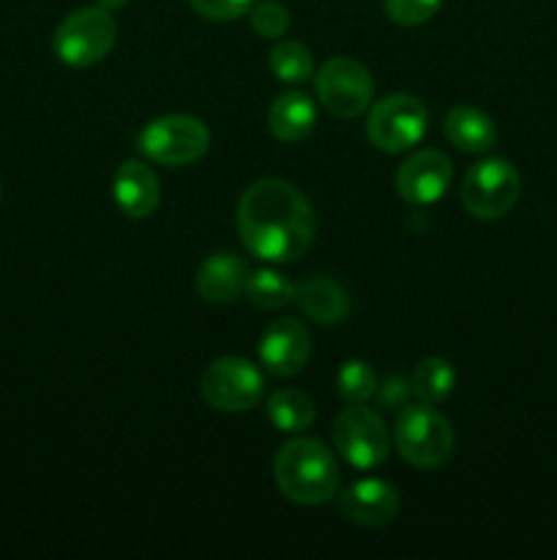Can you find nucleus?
I'll list each match as a JSON object with an SVG mask.
<instances>
[{"mask_svg": "<svg viewBox=\"0 0 557 560\" xmlns=\"http://www.w3.org/2000/svg\"><path fill=\"white\" fill-rule=\"evenodd\" d=\"M0 197H3V186H0Z\"/></svg>", "mask_w": 557, "mask_h": 560, "instance_id": "c85d7f7f", "label": "nucleus"}, {"mask_svg": "<svg viewBox=\"0 0 557 560\" xmlns=\"http://www.w3.org/2000/svg\"><path fill=\"white\" fill-rule=\"evenodd\" d=\"M295 288L298 284L289 282L284 273L273 271V268H260V271H251L246 279L244 295L249 299V304H254L257 310H284L287 304L295 301Z\"/></svg>", "mask_w": 557, "mask_h": 560, "instance_id": "412c9836", "label": "nucleus"}, {"mask_svg": "<svg viewBox=\"0 0 557 560\" xmlns=\"http://www.w3.org/2000/svg\"><path fill=\"white\" fill-rule=\"evenodd\" d=\"M317 107L304 91H284L268 109V129L278 142H300L315 131Z\"/></svg>", "mask_w": 557, "mask_h": 560, "instance_id": "dca6fc26", "label": "nucleus"}, {"mask_svg": "<svg viewBox=\"0 0 557 560\" xmlns=\"http://www.w3.org/2000/svg\"><path fill=\"white\" fill-rule=\"evenodd\" d=\"M126 3H129V0H96V5H102V9H107V11L123 9Z\"/></svg>", "mask_w": 557, "mask_h": 560, "instance_id": "cd10ccee", "label": "nucleus"}, {"mask_svg": "<svg viewBox=\"0 0 557 560\" xmlns=\"http://www.w3.org/2000/svg\"><path fill=\"white\" fill-rule=\"evenodd\" d=\"M410 388L418 397V402L437 405L442 399H448L457 388V370L448 359H424L410 375Z\"/></svg>", "mask_w": 557, "mask_h": 560, "instance_id": "aec40b11", "label": "nucleus"}, {"mask_svg": "<svg viewBox=\"0 0 557 560\" xmlns=\"http://www.w3.org/2000/svg\"><path fill=\"white\" fill-rule=\"evenodd\" d=\"M393 443L404 463L431 470L442 468L453 457L457 435L446 416L437 413L429 402H407L393 424Z\"/></svg>", "mask_w": 557, "mask_h": 560, "instance_id": "7ed1b4c3", "label": "nucleus"}, {"mask_svg": "<svg viewBox=\"0 0 557 560\" xmlns=\"http://www.w3.org/2000/svg\"><path fill=\"white\" fill-rule=\"evenodd\" d=\"M442 0H382L388 20L402 27H418L440 11Z\"/></svg>", "mask_w": 557, "mask_h": 560, "instance_id": "b1692460", "label": "nucleus"}, {"mask_svg": "<svg viewBox=\"0 0 557 560\" xmlns=\"http://www.w3.org/2000/svg\"><path fill=\"white\" fill-rule=\"evenodd\" d=\"M522 195V175L508 159H484L462 180V206L470 217L495 222L508 217Z\"/></svg>", "mask_w": 557, "mask_h": 560, "instance_id": "423d86ee", "label": "nucleus"}, {"mask_svg": "<svg viewBox=\"0 0 557 560\" xmlns=\"http://www.w3.org/2000/svg\"><path fill=\"white\" fill-rule=\"evenodd\" d=\"M273 481L287 501L298 506H322L342 487V470L325 443L295 438L276 452Z\"/></svg>", "mask_w": 557, "mask_h": 560, "instance_id": "f03ea898", "label": "nucleus"}, {"mask_svg": "<svg viewBox=\"0 0 557 560\" xmlns=\"http://www.w3.org/2000/svg\"><path fill=\"white\" fill-rule=\"evenodd\" d=\"M118 42V22L102 5H82L71 11L52 36V49L58 60L71 69L96 66L112 52Z\"/></svg>", "mask_w": 557, "mask_h": 560, "instance_id": "20e7f679", "label": "nucleus"}, {"mask_svg": "<svg viewBox=\"0 0 557 560\" xmlns=\"http://www.w3.org/2000/svg\"><path fill=\"white\" fill-rule=\"evenodd\" d=\"M410 394H413V388H410V381H404V377L399 375H388L386 381L377 383V405L380 408H404L410 399Z\"/></svg>", "mask_w": 557, "mask_h": 560, "instance_id": "bb28decb", "label": "nucleus"}, {"mask_svg": "<svg viewBox=\"0 0 557 560\" xmlns=\"http://www.w3.org/2000/svg\"><path fill=\"white\" fill-rule=\"evenodd\" d=\"M315 91L322 107L336 118H358L371 107L375 82L369 69L355 58H331L315 74Z\"/></svg>", "mask_w": 557, "mask_h": 560, "instance_id": "9d476101", "label": "nucleus"}, {"mask_svg": "<svg viewBox=\"0 0 557 560\" xmlns=\"http://www.w3.org/2000/svg\"><path fill=\"white\" fill-rule=\"evenodd\" d=\"M251 27L265 38H282L289 31V11L278 0H260L249 11Z\"/></svg>", "mask_w": 557, "mask_h": 560, "instance_id": "393cba45", "label": "nucleus"}, {"mask_svg": "<svg viewBox=\"0 0 557 560\" xmlns=\"http://www.w3.org/2000/svg\"><path fill=\"white\" fill-rule=\"evenodd\" d=\"M336 392L347 405H366L377 392V375L366 361H347L336 375Z\"/></svg>", "mask_w": 557, "mask_h": 560, "instance_id": "5701e85b", "label": "nucleus"}, {"mask_svg": "<svg viewBox=\"0 0 557 560\" xmlns=\"http://www.w3.org/2000/svg\"><path fill=\"white\" fill-rule=\"evenodd\" d=\"M257 355L271 375L295 377L309 364L311 337L298 317H278L262 331Z\"/></svg>", "mask_w": 557, "mask_h": 560, "instance_id": "9b49d317", "label": "nucleus"}, {"mask_svg": "<svg viewBox=\"0 0 557 560\" xmlns=\"http://www.w3.org/2000/svg\"><path fill=\"white\" fill-rule=\"evenodd\" d=\"M295 301L309 320L320 326H336L349 315V295L328 277H309L295 288Z\"/></svg>", "mask_w": 557, "mask_h": 560, "instance_id": "f3484780", "label": "nucleus"}, {"mask_svg": "<svg viewBox=\"0 0 557 560\" xmlns=\"http://www.w3.org/2000/svg\"><path fill=\"white\" fill-rule=\"evenodd\" d=\"M257 0H189L194 14L211 22H233L238 16L249 14Z\"/></svg>", "mask_w": 557, "mask_h": 560, "instance_id": "a878e982", "label": "nucleus"}, {"mask_svg": "<svg viewBox=\"0 0 557 560\" xmlns=\"http://www.w3.org/2000/svg\"><path fill=\"white\" fill-rule=\"evenodd\" d=\"M453 178V164L437 148L413 153L402 167L396 170V191L410 206H435L442 200Z\"/></svg>", "mask_w": 557, "mask_h": 560, "instance_id": "f8f14e48", "label": "nucleus"}, {"mask_svg": "<svg viewBox=\"0 0 557 560\" xmlns=\"http://www.w3.org/2000/svg\"><path fill=\"white\" fill-rule=\"evenodd\" d=\"M399 506H402L399 490L382 479L353 481L342 492V501H339L344 520L360 525V528H380V525H388L399 514Z\"/></svg>", "mask_w": 557, "mask_h": 560, "instance_id": "ddd939ff", "label": "nucleus"}, {"mask_svg": "<svg viewBox=\"0 0 557 560\" xmlns=\"http://www.w3.org/2000/svg\"><path fill=\"white\" fill-rule=\"evenodd\" d=\"M200 392L213 410L246 413V410L260 405L262 392H265V377L249 359L224 355L208 366L200 381Z\"/></svg>", "mask_w": 557, "mask_h": 560, "instance_id": "6e6552de", "label": "nucleus"}, {"mask_svg": "<svg viewBox=\"0 0 557 560\" xmlns=\"http://www.w3.org/2000/svg\"><path fill=\"white\" fill-rule=\"evenodd\" d=\"M268 419L278 432L287 435H300V432L311 430L317 419V408L311 402L309 394L298 392V388H278L268 399Z\"/></svg>", "mask_w": 557, "mask_h": 560, "instance_id": "6ab92c4d", "label": "nucleus"}, {"mask_svg": "<svg viewBox=\"0 0 557 560\" xmlns=\"http://www.w3.org/2000/svg\"><path fill=\"white\" fill-rule=\"evenodd\" d=\"M268 66H271L273 77L287 85H300L315 74V58H311L309 47L293 38H276L271 55H268Z\"/></svg>", "mask_w": 557, "mask_h": 560, "instance_id": "4be33fe9", "label": "nucleus"}, {"mask_svg": "<svg viewBox=\"0 0 557 560\" xmlns=\"http://www.w3.org/2000/svg\"><path fill=\"white\" fill-rule=\"evenodd\" d=\"M429 129V113L424 102L410 93H391L369 107L366 137L382 153L410 151L424 140Z\"/></svg>", "mask_w": 557, "mask_h": 560, "instance_id": "0eeeda50", "label": "nucleus"}, {"mask_svg": "<svg viewBox=\"0 0 557 560\" xmlns=\"http://www.w3.org/2000/svg\"><path fill=\"white\" fill-rule=\"evenodd\" d=\"M333 446L347 465L371 470L386 463L391 435L375 410L366 405H349L333 421Z\"/></svg>", "mask_w": 557, "mask_h": 560, "instance_id": "1a4fd4ad", "label": "nucleus"}, {"mask_svg": "<svg viewBox=\"0 0 557 560\" xmlns=\"http://www.w3.org/2000/svg\"><path fill=\"white\" fill-rule=\"evenodd\" d=\"M112 195L120 211L129 219H147L162 202V184L145 162L129 159L112 178Z\"/></svg>", "mask_w": 557, "mask_h": 560, "instance_id": "4468645a", "label": "nucleus"}, {"mask_svg": "<svg viewBox=\"0 0 557 560\" xmlns=\"http://www.w3.org/2000/svg\"><path fill=\"white\" fill-rule=\"evenodd\" d=\"M249 273L244 257L233 255V252H216L197 271V293L208 304H229L244 293Z\"/></svg>", "mask_w": 557, "mask_h": 560, "instance_id": "2eb2a0df", "label": "nucleus"}, {"mask_svg": "<svg viewBox=\"0 0 557 560\" xmlns=\"http://www.w3.org/2000/svg\"><path fill=\"white\" fill-rule=\"evenodd\" d=\"M240 241L265 262H295L315 244L317 219L309 200L282 178H260L240 195Z\"/></svg>", "mask_w": 557, "mask_h": 560, "instance_id": "f257e3e1", "label": "nucleus"}, {"mask_svg": "<svg viewBox=\"0 0 557 560\" xmlns=\"http://www.w3.org/2000/svg\"><path fill=\"white\" fill-rule=\"evenodd\" d=\"M446 137L462 153H486L497 142V126L484 109L462 104L446 115Z\"/></svg>", "mask_w": 557, "mask_h": 560, "instance_id": "a211bd4d", "label": "nucleus"}, {"mask_svg": "<svg viewBox=\"0 0 557 560\" xmlns=\"http://www.w3.org/2000/svg\"><path fill=\"white\" fill-rule=\"evenodd\" d=\"M137 148L147 162L164 164V167H186L205 156L211 148V131L194 115H162L140 131Z\"/></svg>", "mask_w": 557, "mask_h": 560, "instance_id": "39448f33", "label": "nucleus"}]
</instances>
